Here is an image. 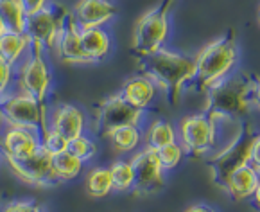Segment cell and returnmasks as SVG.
Segmentation results:
<instances>
[{
    "label": "cell",
    "instance_id": "obj_39",
    "mask_svg": "<svg viewBox=\"0 0 260 212\" xmlns=\"http://www.w3.org/2000/svg\"><path fill=\"white\" fill-rule=\"evenodd\" d=\"M2 99H4V96H2V94H0V103H2Z\"/></svg>",
    "mask_w": 260,
    "mask_h": 212
},
{
    "label": "cell",
    "instance_id": "obj_15",
    "mask_svg": "<svg viewBox=\"0 0 260 212\" xmlns=\"http://www.w3.org/2000/svg\"><path fill=\"white\" fill-rule=\"evenodd\" d=\"M54 54L61 63L67 65H92L90 59L84 54L83 47H81V40H79V27L74 23L72 16H67L65 23H63L59 36L56 40V45H54Z\"/></svg>",
    "mask_w": 260,
    "mask_h": 212
},
{
    "label": "cell",
    "instance_id": "obj_19",
    "mask_svg": "<svg viewBox=\"0 0 260 212\" xmlns=\"http://www.w3.org/2000/svg\"><path fill=\"white\" fill-rule=\"evenodd\" d=\"M258 181H260V174L249 164H244L242 167H239V169H235L234 173L230 174L226 193L237 201L246 200V198L253 196Z\"/></svg>",
    "mask_w": 260,
    "mask_h": 212
},
{
    "label": "cell",
    "instance_id": "obj_2",
    "mask_svg": "<svg viewBox=\"0 0 260 212\" xmlns=\"http://www.w3.org/2000/svg\"><path fill=\"white\" fill-rule=\"evenodd\" d=\"M253 79L246 74H235L232 77H222L221 81L214 83L207 90V103H205V115L214 123L221 120H234L242 123L248 117L249 90Z\"/></svg>",
    "mask_w": 260,
    "mask_h": 212
},
{
    "label": "cell",
    "instance_id": "obj_22",
    "mask_svg": "<svg viewBox=\"0 0 260 212\" xmlns=\"http://www.w3.org/2000/svg\"><path fill=\"white\" fill-rule=\"evenodd\" d=\"M106 139H110L113 149H117L119 153H131L140 146L142 131L140 126H122L108 133Z\"/></svg>",
    "mask_w": 260,
    "mask_h": 212
},
{
    "label": "cell",
    "instance_id": "obj_20",
    "mask_svg": "<svg viewBox=\"0 0 260 212\" xmlns=\"http://www.w3.org/2000/svg\"><path fill=\"white\" fill-rule=\"evenodd\" d=\"M31 50V40L25 33H4L0 36V58L16 67Z\"/></svg>",
    "mask_w": 260,
    "mask_h": 212
},
{
    "label": "cell",
    "instance_id": "obj_23",
    "mask_svg": "<svg viewBox=\"0 0 260 212\" xmlns=\"http://www.w3.org/2000/svg\"><path fill=\"white\" fill-rule=\"evenodd\" d=\"M0 16L11 33H23L27 11L20 0H0Z\"/></svg>",
    "mask_w": 260,
    "mask_h": 212
},
{
    "label": "cell",
    "instance_id": "obj_30",
    "mask_svg": "<svg viewBox=\"0 0 260 212\" xmlns=\"http://www.w3.org/2000/svg\"><path fill=\"white\" fill-rule=\"evenodd\" d=\"M11 92H15V67L0 58V94L6 97Z\"/></svg>",
    "mask_w": 260,
    "mask_h": 212
},
{
    "label": "cell",
    "instance_id": "obj_8",
    "mask_svg": "<svg viewBox=\"0 0 260 212\" xmlns=\"http://www.w3.org/2000/svg\"><path fill=\"white\" fill-rule=\"evenodd\" d=\"M70 11L59 8L56 4H47L45 8L38 9L35 13H29L25 20V33L31 40L32 47H38L43 49L47 54L54 52V45H56V40L59 36L63 23H65L67 16Z\"/></svg>",
    "mask_w": 260,
    "mask_h": 212
},
{
    "label": "cell",
    "instance_id": "obj_17",
    "mask_svg": "<svg viewBox=\"0 0 260 212\" xmlns=\"http://www.w3.org/2000/svg\"><path fill=\"white\" fill-rule=\"evenodd\" d=\"M156 88L153 79H149L147 76L140 74L137 77H131L124 83L122 90H120V96H122L124 101L135 106V108H140L146 112L151 106V103L156 97Z\"/></svg>",
    "mask_w": 260,
    "mask_h": 212
},
{
    "label": "cell",
    "instance_id": "obj_40",
    "mask_svg": "<svg viewBox=\"0 0 260 212\" xmlns=\"http://www.w3.org/2000/svg\"><path fill=\"white\" fill-rule=\"evenodd\" d=\"M258 22H260V9H258Z\"/></svg>",
    "mask_w": 260,
    "mask_h": 212
},
{
    "label": "cell",
    "instance_id": "obj_34",
    "mask_svg": "<svg viewBox=\"0 0 260 212\" xmlns=\"http://www.w3.org/2000/svg\"><path fill=\"white\" fill-rule=\"evenodd\" d=\"M249 101H251V104L260 108V79H253L251 90H249Z\"/></svg>",
    "mask_w": 260,
    "mask_h": 212
},
{
    "label": "cell",
    "instance_id": "obj_9",
    "mask_svg": "<svg viewBox=\"0 0 260 212\" xmlns=\"http://www.w3.org/2000/svg\"><path fill=\"white\" fill-rule=\"evenodd\" d=\"M176 135L185 155L201 157L215 147L217 124L208 119L205 113H196V115H188L181 119Z\"/></svg>",
    "mask_w": 260,
    "mask_h": 212
},
{
    "label": "cell",
    "instance_id": "obj_33",
    "mask_svg": "<svg viewBox=\"0 0 260 212\" xmlns=\"http://www.w3.org/2000/svg\"><path fill=\"white\" fill-rule=\"evenodd\" d=\"M20 2H22L23 8H25L27 15H29V13L38 11V9H42V8H45L47 4H50V0H20Z\"/></svg>",
    "mask_w": 260,
    "mask_h": 212
},
{
    "label": "cell",
    "instance_id": "obj_28",
    "mask_svg": "<svg viewBox=\"0 0 260 212\" xmlns=\"http://www.w3.org/2000/svg\"><path fill=\"white\" fill-rule=\"evenodd\" d=\"M156 153H158V160H160L164 171L176 169V167L181 164V160H183V157H185L183 147H181V144L178 142V140H176V142L167 144V146L160 147V149H156Z\"/></svg>",
    "mask_w": 260,
    "mask_h": 212
},
{
    "label": "cell",
    "instance_id": "obj_12",
    "mask_svg": "<svg viewBox=\"0 0 260 212\" xmlns=\"http://www.w3.org/2000/svg\"><path fill=\"white\" fill-rule=\"evenodd\" d=\"M129 162L133 166V191L137 194H151L164 187L165 171L161 167L160 160H158L156 149L146 147L144 151L135 155Z\"/></svg>",
    "mask_w": 260,
    "mask_h": 212
},
{
    "label": "cell",
    "instance_id": "obj_21",
    "mask_svg": "<svg viewBox=\"0 0 260 212\" xmlns=\"http://www.w3.org/2000/svg\"><path fill=\"white\" fill-rule=\"evenodd\" d=\"M83 169H84V162H81L79 158H76L69 151H61V153L52 155V171L59 184H67V181L76 180L83 173Z\"/></svg>",
    "mask_w": 260,
    "mask_h": 212
},
{
    "label": "cell",
    "instance_id": "obj_18",
    "mask_svg": "<svg viewBox=\"0 0 260 212\" xmlns=\"http://www.w3.org/2000/svg\"><path fill=\"white\" fill-rule=\"evenodd\" d=\"M79 40L84 54L90 63H99L110 54L111 50V36L106 27H92L79 29Z\"/></svg>",
    "mask_w": 260,
    "mask_h": 212
},
{
    "label": "cell",
    "instance_id": "obj_35",
    "mask_svg": "<svg viewBox=\"0 0 260 212\" xmlns=\"http://www.w3.org/2000/svg\"><path fill=\"white\" fill-rule=\"evenodd\" d=\"M185 212H215L212 207H208V205H194V207L187 208Z\"/></svg>",
    "mask_w": 260,
    "mask_h": 212
},
{
    "label": "cell",
    "instance_id": "obj_38",
    "mask_svg": "<svg viewBox=\"0 0 260 212\" xmlns=\"http://www.w3.org/2000/svg\"><path fill=\"white\" fill-rule=\"evenodd\" d=\"M4 115H2V110H0V130H2V128H4Z\"/></svg>",
    "mask_w": 260,
    "mask_h": 212
},
{
    "label": "cell",
    "instance_id": "obj_5",
    "mask_svg": "<svg viewBox=\"0 0 260 212\" xmlns=\"http://www.w3.org/2000/svg\"><path fill=\"white\" fill-rule=\"evenodd\" d=\"M253 139H255L253 126L249 123H242L237 135L232 139V142L221 153H217L215 157L207 160V166L212 171V180L222 191H226L230 174L234 173L235 169H239V167H242L244 164H248Z\"/></svg>",
    "mask_w": 260,
    "mask_h": 212
},
{
    "label": "cell",
    "instance_id": "obj_29",
    "mask_svg": "<svg viewBox=\"0 0 260 212\" xmlns=\"http://www.w3.org/2000/svg\"><path fill=\"white\" fill-rule=\"evenodd\" d=\"M40 139H42V146L52 155L67 151V146H69V140H67L61 133H57L56 130H52V128H49V126H47V130L43 131Z\"/></svg>",
    "mask_w": 260,
    "mask_h": 212
},
{
    "label": "cell",
    "instance_id": "obj_24",
    "mask_svg": "<svg viewBox=\"0 0 260 212\" xmlns=\"http://www.w3.org/2000/svg\"><path fill=\"white\" fill-rule=\"evenodd\" d=\"M86 193L92 198H106L113 191V180H111L110 167H95L88 173L84 181Z\"/></svg>",
    "mask_w": 260,
    "mask_h": 212
},
{
    "label": "cell",
    "instance_id": "obj_16",
    "mask_svg": "<svg viewBox=\"0 0 260 212\" xmlns=\"http://www.w3.org/2000/svg\"><path fill=\"white\" fill-rule=\"evenodd\" d=\"M49 128L61 133L67 140L86 133V115L76 104H59L49 110Z\"/></svg>",
    "mask_w": 260,
    "mask_h": 212
},
{
    "label": "cell",
    "instance_id": "obj_13",
    "mask_svg": "<svg viewBox=\"0 0 260 212\" xmlns=\"http://www.w3.org/2000/svg\"><path fill=\"white\" fill-rule=\"evenodd\" d=\"M42 146L40 133L27 128L4 124L0 130V155L2 158H25Z\"/></svg>",
    "mask_w": 260,
    "mask_h": 212
},
{
    "label": "cell",
    "instance_id": "obj_11",
    "mask_svg": "<svg viewBox=\"0 0 260 212\" xmlns=\"http://www.w3.org/2000/svg\"><path fill=\"white\" fill-rule=\"evenodd\" d=\"M142 119H144V110L131 106L127 101L122 99L120 94H117L99 104L93 124L97 135L106 137L108 133L122 126H140Z\"/></svg>",
    "mask_w": 260,
    "mask_h": 212
},
{
    "label": "cell",
    "instance_id": "obj_31",
    "mask_svg": "<svg viewBox=\"0 0 260 212\" xmlns=\"http://www.w3.org/2000/svg\"><path fill=\"white\" fill-rule=\"evenodd\" d=\"M0 212H47L45 207L31 200H16L8 203L4 208H0Z\"/></svg>",
    "mask_w": 260,
    "mask_h": 212
},
{
    "label": "cell",
    "instance_id": "obj_7",
    "mask_svg": "<svg viewBox=\"0 0 260 212\" xmlns=\"http://www.w3.org/2000/svg\"><path fill=\"white\" fill-rule=\"evenodd\" d=\"M176 0H161V4L137 20L133 29L135 56H146L164 47L169 36V11Z\"/></svg>",
    "mask_w": 260,
    "mask_h": 212
},
{
    "label": "cell",
    "instance_id": "obj_26",
    "mask_svg": "<svg viewBox=\"0 0 260 212\" xmlns=\"http://www.w3.org/2000/svg\"><path fill=\"white\" fill-rule=\"evenodd\" d=\"M110 171H111V180H113V191H119V193L133 191L135 174H133L131 162H127V160H117V162L110 166Z\"/></svg>",
    "mask_w": 260,
    "mask_h": 212
},
{
    "label": "cell",
    "instance_id": "obj_25",
    "mask_svg": "<svg viewBox=\"0 0 260 212\" xmlns=\"http://www.w3.org/2000/svg\"><path fill=\"white\" fill-rule=\"evenodd\" d=\"M176 140H178V135H176V130L172 128V124L160 119V120H154V123L149 126V130H147V135H146L147 146L146 147L160 149V147L176 142Z\"/></svg>",
    "mask_w": 260,
    "mask_h": 212
},
{
    "label": "cell",
    "instance_id": "obj_41",
    "mask_svg": "<svg viewBox=\"0 0 260 212\" xmlns=\"http://www.w3.org/2000/svg\"><path fill=\"white\" fill-rule=\"evenodd\" d=\"M0 160H2V155H0Z\"/></svg>",
    "mask_w": 260,
    "mask_h": 212
},
{
    "label": "cell",
    "instance_id": "obj_27",
    "mask_svg": "<svg viewBox=\"0 0 260 212\" xmlns=\"http://www.w3.org/2000/svg\"><path fill=\"white\" fill-rule=\"evenodd\" d=\"M67 151H69V153H72L76 158H79L81 162L88 164L90 160H92V158L97 155V144L93 142V139H90L86 133H83V135L69 140Z\"/></svg>",
    "mask_w": 260,
    "mask_h": 212
},
{
    "label": "cell",
    "instance_id": "obj_4",
    "mask_svg": "<svg viewBox=\"0 0 260 212\" xmlns=\"http://www.w3.org/2000/svg\"><path fill=\"white\" fill-rule=\"evenodd\" d=\"M50 88H52V69L47 59V52L31 45L29 54L15 67V90L47 103Z\"/></svg>",
    "mask_w": 260,
    "mask_h": 212
},
{
    "label": "cell",
    "instance_id": "obj_36",
    "mask_svg": "<svg viewBox=\"0 0 260 212\" xmlns=\"http://www.w3.org/2000/svg\"><path fill=\"white\" fill-rule=\"evenodd\" d=\"M253 203H255V207L260 208V181H258V185H256L255 193H253Z\"/></svg>",
    "mask_w": 260,
    "mask_h": 212
},
{
    "label": "cell",
    "instance_id": "obj_10",
    "mask_svg": "<svg viewBox=\"0 0 260 212\" xmlns=\"http://www.w3.org/2000/svg\"><path fill=\"white\" fill-rule=\"evenodd\" d=\"M9 171L20 181L35 187H52L57 185V178L52 171V153L40 146L35 153L25 158H4Z\"/></svg>",
    "mask_w": 260,
    "mask_h": 212
},
{
    "label": "cell",
    "instance_id": "obj_32",
    "mask_svg": "<svg viewBox=\"0 0 260 212\" xmlns=\"http://www.w3.org/2000/svg\"><path fill=\"white\" fill-rule=\"evenodd\" d=\"M248 164L260 174V135H255L251 144V151H249V160Z\"/></svg>",
    "mask_w": 260,
    "mask_h": 212
},
{
    "label": "cell",
    "instance_id": "obj_3",
    "mask_svg": "<svg viewBox=\"0 0 260 212\" xmlns=\"http://www.w3.org/2000/svg\"><path fill=\"white\" fill-rule=\"evenodd\" d=\"M194 62V77L187 86L194 92H207L214 83L228 76L237 63V40L234 29H230L222 38L203 47Z\"/></svg>",
    "mask_w": 260,
    "mask_h": 212
},
{
    "label": "cell",
    "instance_id": "obj_37",
    "mask_svg": "<svg viewBox=\"0 0 260 212\" xmlns=\"http://www.w3.org/2000/svg\"><path fill=\"white\" fill-rule=\"evenodd\" d=\"M4 33H8V27H6L4 20H2V16H0V36L4 35Z\"/></svg>",
    "mask_w": 260,
    "mask_h": 212
},
{
    "label": "cell",
    "instance_id": "obj_6",
    "mask_svg": "<svg viewBox=\"0 0 260 212\" xmlns=\"http://www.w3.org/2000/svg\"><path fill=\"white\" fill-rule=\"evenodd\" d=\"M0 110H2L6 124L32 130L40 133V137L49 126L47 103H42V101L35 99L29 94L20 92V90H15L4 97L0 103Z\"/></svg>",
    "mask_w": 260,
    "mask_h": 212
},
{
    "label": "cell",
    "instance_id": "obj_1",
    "mask_svg": "<svg viewBox=\"0 0 260 212\" xmlns=\"http://www.w3.org/2000/svg\"><path fill=\"white\" fill-rule=\"evenodd\" d=\"M138 67L144 76L153 79L158 88L164 90L171 104H178L183 88L194 77L196 62L180 52L160 47L154 52L138 58Z\"/></svg>",
    "mask_w": 260,
    "mask_h": 212
},
{
    "label": "cell",
    "instance_id": "obj_14",
    "mask_svg": "<svg viewBox=\"0 0 260 212\" xmlns=\"http://www.w3.org/2000/svg\"><path fill=\"white\" fill-rule=\"evenodd\" d=\"M115 15L117 6L111 0H77L70 9V16L79 29L106 27Z\"/></svg>",
    "mask_w": 260,
    "mask_h": 212
}]
</instances>
